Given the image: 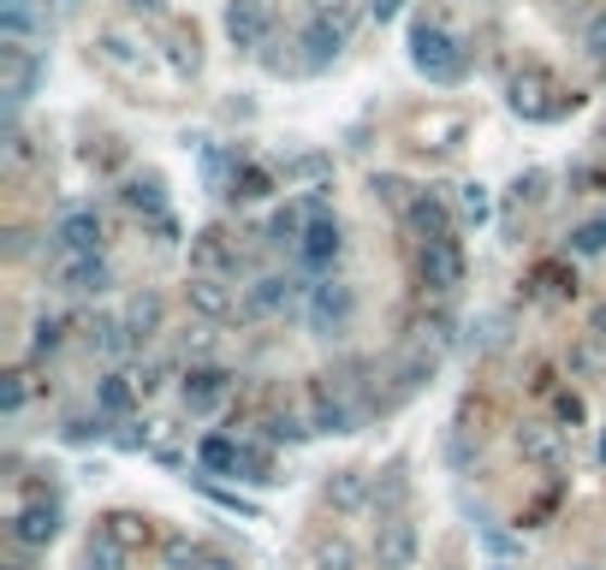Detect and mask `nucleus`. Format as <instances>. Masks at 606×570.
Wrapping results in <instances>:
<instances>
[{"label":"nucleus","instance_id":"nucleus-38","mask_svg":"<svg viewBox=\"0 0 606 570\" xmlns=\"http://www.w3.org/2000/svg\"><path fill=\"white\" fill-rule=\"evenodd\" d=\"M24 398H30V380H24L18 369H7V375H0V410L18 416V410H24Z\"/></svg>","mask_w":606,"mask_h":570},{"label":"nucleus","instance_id":"nucleus-58","mask_svg":"<svg viewBox=\"0 0 606 570\" xmlns=\"http://www.w3.org/2000/svg\"><path fill=\"white\" fill-rule=\"evenodd\" d=\"M488 570H512V565H488Z\"/></svg>","mask_w":606,"mask_h":570},{"label":"nucleus","instance_id":"nucleus-4","mask_svg":"<svg viewBox=\"0 0 606 570\" xmlns=\"http://www.w3.org/2000/svg\"><path fill=\"white\" fill-rule=\"evenodd\" d=\"M351 42V12H310V24L298 30V48H303V72H321L339 60V48Z\"/></svg>","mask_w":606,"mask_h":570},{"label":"nucleus","instance_id":"nucleus-29","mask_svg":"<svg viewBox=\"0 0 606 570\" xmlns=\"http://www.w3.org/2000/svg\"><path fill=\"white\" fill-rule=\"evenodd\" d=\"M161 559H167V570H209L214 553L197 547L191 535H167V541H161Z\"/></svg>","mask_w":606,"mask_h":570},{"label":"nucleus","instance_id":"nucleus-6","mask_svg":"<svg viewBox=\"0 0 606 570\" xmlns=\"http://www.w3.org/2000/svg\"><path fill=\"white\" fill-rule=\"evenodd\" d=\"M298 303H310V286L292 280V274H262L244 291V315H292Z\"/></svg>","mask_w":606,"mask_h":570},{"label":"nucleus","instance_id":"nucleus-40","mask_svg":"<svg viewBox=\"0 0 606 570\" xmlns=\"http://www.w3.org/2000/svg\"><path fill=\"white\" fill-rule=\"evenodd\" d=\"M238 476H244V481H274V464H268V452H262L256 440H244V458H238Z\"/></svg>","mask_w":606,"mask_h":570},{"label":"nucleus","instance_id":"nucleus-52","mask_svg":"<svg viewBox=\"0 0 606 570\" xmlns=\"http://www.w3.org/2000/svg\"><path fill=\"white\" fill-rule=\"evenodd\" d=\"M310 12H327V18H333V12H351V0H310Z\"/></svg>","mask_w":606,"mask_h":570},{"label":"nucleus","instance_id":"nucleus-54","mask_svg":"<svg viewBox=\"0 0 606 570\" xmlns=\"http://www.w3.org/2000/svg\"><path fill=\"white\" fill-rule=\"evenodd\" d=\"M209 570H244V565H238V559H220V553H214V559H209Z\"/></svg>","mask_w":606,"mask_h":570},{"label":"nucleus","instance_id":"nucleus-25","mask_svg":"<svg viewBox=\"0 0 606 570\" xmlns=\"http://www.w3.org/2000/svg\"><path fill=\"white\" fill-rule=\"evenodd\" d=\"M303 232H310V202H286L268 220V244H280V250H298Z\"/></svg>","mask_w":606,"mask_h":570},{"label":"nucleus","instance_id":"nucleus-14","mask_svg":"<svg viewBox=\"0 0 606 570\" xmlns=\"http://www.w3.org/2000/svg\"><path fill=\"white\" fill-rule=\"evenodd\" d=\"M226 36H232L238 48H262L274 36V7L268 0H232V7H226Z\"/></svg>","mask_w":606,"mask_h":570},{"label":"nucleus","instance_id":"nucleus-31","mask_svg":"<svg viewBox=\"0 0 606 570\" xmlns=\"http://www.w3.org/2000/svg\"><path fill=\"white\" fill-rule=\"evenodd\" d=\"M262 434L280 440V446H303V440H310L315 428H310V416H298V410H274L268 422H262Z\"/></svg>","mask_w":606,"mask_h":570},{"label":"nucleus","instance_id":"nucleus-45","mask_svg":"<svg viewBox=\"0 0 606 570\" xmlns=\"http://www.w3.org/2000/svg\"><path fill=\"white\" fill-rule=\"evenodd\" d=\"M553 410H559V422H583V398H577V392H559V398H553Z\"/></svg>","mask_w":606,"mask_h":570},{"label":"nucleus","instance_id":"nucleus-22","mask_svg":"<svg viewBox=\"0 0 606 570\" xmlns=\"http://www.w3.org/2000/svg\"><path fill=\"white\" fill-rule=\"evenodd\" d=\"M137 398H143V392H137L131 375H101V380H96V410H101V416H131Z\"/></svg>","mask_w":606,"mask_h":570},{"label":"nucleus","instance_id":"nucleus-46","mask_svg":"<svg viewBox=\"0 0 606 570\" xmlns=\"http://www.w3.org/2000/svg\"><path fill=\"white\" fill-rule=\"evenodd\" d=\"M131 380H137V392H155L161 380H167V363H143V369H137Z\"/></svg>","mask_w":606,"mask_h":570},{"label":"nucleus","instance_id":"nucleus-11","mask_svg":"<svg viewBox=\"0 0 606 570\" xmlns=\"http://www.w3.org/2000/svg\"><path fill=\"white\" fill-rule=\"evenodd\" d=\"M375 565L381 570H411L416 565V523L411 517H381V529H375Z\"/></svg>","mask_w":606,"mask_h":570},{"label":"nucleus","instance_id":"nucleus-3","mask_svg":"<svg viewBox=\"0 0 606 570\" xmlns=\"http://www.w3.org/2000/svg\"><path fill=\"white\" fill-rule=\"evenodd\" d=\"M565 107H577V96H565L541 66H523L512 78V113H523V119H559Z\"/></svg>","mask_w":606,"mask_h":570},{"label":"nucleus","instance_id":"nucleus-56","mask_svg":"<svg viewBox=\"0 0 606 570\" xmlns=\"http://www.w3.org/2000/svg\"><path fill=\"white\" fill-rule=\"evenodd\" d=\"M131 7H137V12H161V0H131Z\"/></svg>","mask_w":606,"mask_h":570},{"label":"nucleus","instance_id":"nucleus-24","mask_svg":"<svg viewBox=\"0 0 606 570\" xmlns=\"http://www.w3.org/2000/svg\"><path fill=\"white\" fill-rule=\"evenodd\" d=\"M434 369H440V345H416V351H404V363L393 369V380H399V392H416L422 380H434Z\"/></svg>","mask_w":606,"mask_h":570},{"label":"nucleus","instance_id":"nucleus-12","mask_svg":"<svg viewBox=\"0 0 606 570\" xmlns=\"http://www.w3.org/2000/svg\"><path fill=\"white\" fill-rule=\"evenodd\" d=\"M54 286L72 291V297H90V291L113 286V268L101 256H54Z\"/></svg>","mask_w":606,"mask_h":570},{"label":"nucleus","instance_id":"nucleus-37","mask_svg":"<svg viewBox=\"0 0 606 570\" xmlns=\"http://www.w3.org/2000/svg\"><path fill=\"white\" fill-rule=\"evenodd\" d=\"M268 190H274V173L268 167H244V173H238V185H232V197L238 202H256V197H268Z\"/></svg>","mask_w":606,"mask_h":570},{"label":"nucleus","instance_id":"nucleus-59","mask_svg":"<svg viewBox=\"0 0 606 570\" xmlns=\"http://www.w3.org/2000/svg\"><path fill=\"white\" fill-rule=\"evenodd\" d=\"M84 570H101V565H84Z\"/></svg>","mask_w":606,"mask_h":570},{"label":"nucleus","instance_id":"nucleus-39","mask_svg":"<svg viewBox=\"0 0 606 570\" xmlns=\"http://www.w3.org/2000/svg\"><path fill=\"white\" fill-rule=\"evenodd\" d=\"M458 208H464V220H470V226H482L488 220V185H458Z\"/></svg>","mask_w":606,"mask_h":570},{"label":"nucleus","instance_id":"nucleus-5","mask_svg":"<svg viewBox=\"0 0 606 570\" xmlns=\"http://www.w3.org/2000/svg\"><path fill=\"white\" fill-rule=\"evenodd\" d=\"M416 274H422V286L434 291V297H452V291L464 286V250H458V238L416 250Z\"/></svg>","mask_w":606,"mask_h":570},{"label":"nucleus","instance_id":"nucleus-57","mask_svg":"<svg viewBox=\"0 0 606 570\" xmlns=\"http://www.w3.org/2000/svg\"><path fill=\"white\" fill-rule=\"evenodd\" d=\"M601 464H606V434H601Z\"/></svg>","mask_w":606,"mask_h":570},{"label":"nucleus","instance_id":"nucleus-50","mask_svg":"<svg viewBox=\"0 0 606 570\" xmlns=\"http://www.w3.org/2000/svg\"><path fill=\"white\" fill-rule=\"evenodd\" d=\"M369 12H375V18H381V24H393L399 12H404V0H369Z\"/></svg>","mask_w":606,"mask_h":570},{"label":"nucleus","instance_id":"nucleus-7","mask_svg":"<svg viewBox=\"0 0 606 570\" xmlns=\"http://www.w3.org/2000/svg\"><path fill=\"white\" fill-rule=\"evenodd\" d=\"M36 78H42V60H36L30 48H18V42L0 48V96H7V113H18L24 101H30Z\"/></svg>","mask_w":606,"mask_h":570},{"label":"nucleus","instance_id":"nucleus-8","mask_svg":"<svg viewBox=\"0 0 606 570\" xmlns=\"http://www.w3.org/2000/svg\"><path fill=\"white\" fill-rule=\"evenodd\" d=\"M191 274H202V280H232L238 274V244L220 226H202L191 238Z\"/></svg>","mask_w":606,"mask_h":570},{"label":"nucleus","instance_id":"nucleus-30","mask_svg":"<svg viewBox=\"0 0 606 570\" xmlns=\"http://www.w3.org/2000/svg\"><path fill=\"white\" fill-rule=\"evenodd\" d=\"M125 202H131L137 214H149V220H167V197H161V179H155V173H143V179L125 185Z\"/></svg>","mask_w":606,"mask_h":570},{"label":"nucleus","instance_id":"nucleus-53","mask_svg":"<svg viewBox=\"0 0 606 570\" xmlns=\"http://www.w3.org/2000/svg\"><path fill=\"white\" fill-rule=\"evenodd\" d=\"M488 547H494V553H517V541L500 535V529H488Z\"/></svg>","mask_w":606,"mask_h":570},{"label":"nucleus","instance_id":"nucleus-34","mask_svg":"<svg viewBox=\"0 0 606 570\" xmlns=\"http://www.w3.org/2000/svg\"><path fill=\"white\" fill-rule=\"evenodd\" d=\"M529 286L553 291V297H571V291H577V274L565 268V262H541V268H535V280H529Z\"/></svg>","mask_w":606,"mask_h":570},{"label":"nucleus","instance_id":"nucleus-41","mask_svg":"<svg viewBox=\"0 0 606 570\" xmlns=\"http://www.w3.org/2000/svg\"><path fill=\"white\" fill-rule=\"evenodd\" d=\"M60 339H66V327H60L54 315H42V321L30 327V351H36V357H48V351H60Z\"/></svg>","mask_w":606,"mask_h":570},{"label":"nucleus","instance_id":"nucleus-10","mask_svg":"<svg viewBox=\"0 0 606 570\" xmlns=\"http://www.w3.org/2000/svg\"><path fill=\"white\" fill-rule=\"evenodd\" d=\"M226 392H232V369H220V363H191V375H185V410L209 416L226 404Z\"/></svg>","mask_w":606,"mask_h":570},{"label":"nucleus","instance_id":"nucleus-35","mask_svg":"<svg viewBox=\"0 0 606 570\" xmlns=\"http://www.w3.org/2000/svg\"><path fill=\"white\" fill-rule=\"evenodd\" d=\"M315 570H357V547L351 541H321L315 547Z\"/></svg>","mask_w":606,"mask_h":570},{"label":"nucleus","instance_id":"nucleus-36","mask_svg":"<svg viewBox=\"0 0 606 570\" xmlns=\"http://www.w3.org/2000/svg\"><path fill=\"white\" fill-rule=\"evenodd\" d=\"M60 434H66L72 440V446H90V440H101V434H108V416H66V428H60Z\"/></svg>","mask_w":606,"mask_h":570},{"label":"nucleus","instance_id":"nucleus-21","mask_svg":"<svg viewBox=\"0 0 606 570\" xmlns=\"http://www.w3.org/2000/svg\"><path fill=\"white\" fill-rule=\"evenodd\" d=\"M161 315H167V309H161V297H155V291H137V297L125 303V315H119V321H125V333H131V345H149V339L161 333Z\"/></svg>","mask_w":606,"mask_h":570},{"label":"nucleus","instance_id":"nucleus-20","mask_svg":"<svg viewBox=\"0 0 606 570\" xmlns=\"http://www.w3.org/2000/svg\"><path fill=\"white\" fill-rule=\"evenodd\" d=\"M185 303H191L202 321H226V315L238 309L232 286H226V280H202V274H191V286H185Z\"/></svg>","mask_w":606,"mask_h":570},{"label":"nucleus","instance_id":"nucleus-44","mask_svg":"<svg viewBox=\"0 0 606 570\" xmlns=\"http://www.w3.org/2000/svg\"><path fill=\"white\" fill-rule=\"evenodd\" d=\"M197 36H179V42H173V66H179V72H197Z\"/></svg>","mask_w":606,"mask_h":570},{"label":"nucleus","instance_id":"nucleus-55","mask_svg":"<svg viewBox=\"0 0 606 570\" xmlns=\"http://www.w3.org/2000/svg\"><path fill=\"white\" fill-rule=\"evenodd\" d=\"M595 339H606V303L595 309Z\"/></svg>","mask_w":606,"mask_h":570},{"label":"nucleus","instance_id":"nucleus-2","mask_svg":"<svg viewBox=\"0 0 606 570\" xmlns=\"http://www.w3.org/2000/svg\"><path fill=\"white\" fill-rule=\"evenodd\" d=\"M303 315H310V333L339 339L351 327V315H357V291H351L345 280H315L310 286V303H303Z\"/></svg>","mask_w":606,"mask_h":570},{"label":"nucleus","instance_id":"nucleus-51","mask_svg":"<svg viewBox=\"0 0 606 570\" xmlns=\"http://www.w3.org/2000/svg\"><path fill=\"white\" fill-rule=\"evenodd\" d=\"M119 446H125V452H137V446H149V428H125V434H119Z\"/></svg>","mask_w":606,"mask_h":570},{"label":"nucleus","instance_id":"nucleus-13","mask_svg":"<svg viewBox=\"0 0 606 570\" xmlns=\"http://www.w3.org/2000/svg\"><path fill=\"white\" fill-rule=\"evenodd\" d=\"M339 250H345L339 220H333V214H310V232H303V244H298V262L321 274V268H333V262H339Z\"/></svg>","mask_w":606,"mask_h":570},{"label":"nucleus","instance_id":"nucleus-47","mask_svg":"<svg viewBox=\"0 0 606 570\" xmlns=\"http://www.w3.org/2000/svg\"><path fill=\"white\" fill-rule=\"evenodd\" d=\"M209 499H214V505H226V511H244V517H256V505H250V499H238V493H226V487H209Z\"/></svg>","mask_w":606,"mask_h":570},{"label":"nucleus","instance_id":"nucleus-1","mask_svg":"<svg viewBox=\"0 0 606 570\" xmlns=\"http://www.w3.org/2000/svg\"><path fill=\"white\" fill-rule=\"evenodd\" d=\"M411 66L422 72L428 84H458L470 60H464V48L452 42L440 24H416V30H411Z\"/></svg>","mask_w":606,"mask_h":570},{"label":"nucleus","instance_id":"nucleus-9","mask_svg":"<svg viewBox=\"0 0 606 570\" xmlns=\"http://www.w3.org/2000/svg\"><path fill=\"white\" fill-rule=\"evenodd\" d=\"M48 238H54V256H101V214L72 208V214H60V226Z\"/></svg>","mask_w":606,"mask_h":570},{"label":"nucleus","instance_id":"nucleus-42","mask_svg":"<svg viewBox=\"0 0 606 570\" xmlns=\"http://www.w3.org/2000/svg\"><path fill=\"white\" fill-rule=\"evenodd\" d=\"M327 173H333V161L327 155H298V161H286V179H327Z\"/></svg>","mask_w":606,"mask_h":570},{"label":"nucleus","instance_id":"nucleus-15","mask_svg":"<svg viewBox=\"0 0 606 570\" xmlns=\"http://www.w3.org/2000/svg\"><path fill=\"white\" fill-rule=\"evenodd\" d=\"M404 226H411L422 244H446V238H452V208H446V197H434V190H416V202L404 208Z\"/></svg>","mask_w":606,"mask_h":570},{"label":"nucleus","instance_id":"nucleus-26","mask_svg":"<svg viewBox=\"0 0 606 570\" xmlns=\"http://www.w3.org/2000/svg\"><path fill=\"white\" fill-rule=\"evenodd\" d=\"M375 493H369V476L363 470H339L333 481H327V505L333 511H357V505H369Z\"/></svg>","mask_w":606,"mask_h":570},{"label":"nucleus","instance_id":"nucleus-17","mask_svg":"<svg viewBox=\"0 0 606 570\" xmlns=\"http://www.w3.org/2000/svg\"><path fill=\"white\" fill-rule=\"evenodd\" d=\"M54 535H60V505L54 499L18 505V517H12V541H18V547H48Z\"/></svg>","mask_w":606,"mask_h":570},{"label":"nucleus","instance_id":"nucleus-18","mask_svg":"<svg viewBox=\"0 0 606 570\" xmlns=\"http://www.w3.org/2000/svg\"><path fill=\"white\" fill-rule=\"evenodd\" d=\"M517 452H523L529 464H541V470H559V464H565V428L523 422V428H517Z\"/></svg>","mask_w":606,"mask_h":570},{"label":"nucleus","instance_id":"nucleus-48","mask_svg":"<svg viewBox=\"0 0 606 570\" xmlns=\"http://www.w3.org/2000/svg\"><path fill=\"white\" fill-rule=\"evenodd\" d=\"M541 185H547V173H523L517 179V202H541Z\"/></svg>","mask_w":606,"mask_h":570},{"label":"nucleus","instance_id":"nucleus-32","mask_svg":"<svg viewBox=\"0 0 606 570\" xmlns=\"http://www.w3.org/2000/svg\"><path fill=\"white\" fill-rule=\"evenodd\" d=\"M202 173H209V190H226V185H238V173H244V167H238L232 149L209 143V149H202Z\"/></svg>","mask_w":606,"mask_h":570},{"label":"nucleus","instance_id":"nucleus-49","mask_svg":"<svg viewBox=\"0 0 606 570\" xmlns=\"http://www.w3.org/2000/svg\"><path fill=\"white\" fill-rule=\"evenodd\" d=\"M589 54H595V60L606 54V12H601L595 24H589Z\"/></svg>","mask_w":606,"mask_h":570},{"label":"nucleus","instance_id":"nucleus-23","mask_svg":"<svg viewBox=\"0 0 606 570\" xmlns=\"http://www.w3.org/2000/svg\"><path fill=\"white\" fill-rule=\"evenodd\" d=\"M238 458H244V440H232V434H209L197 446V464L209 476H238Z\"/></svg>","mask_w":606,"mask_h":570},{"label":"nucleus","instance_id":"nucleus-33","mask_svg":"<svg viewBox=\"0 0 606 570\" xmlns=\"http://www.w3.org/2000/svg\"><path fill=\"white\" fill-rule=\"evenodd\" d=\"M571 256H606V208L571 232Z\"/></svg>","mask_w":606,"mask_h":570},{"label":"nucleus","instance_id":"nucleus-28","mask_svg":"<svg viewBox=\"0 0 606 570\" xmlns=\"http://www.w3.org/2000/svg\"><path fill=\"white\" fill-rule=\"evenodd\" d=\"M0 36H7V42H30L36 36V7L30 0H0Z\"/></svg>","mask_w":606,"mask_h":570},{"label":"nucleus","instance_id":"nucleus-16","mask_svg":"<svg viewBox=\"0 0 606 570\" xmlns=\"http://www.w3.org/2000/svg\"><path fill=\"white\" fill-rule=\"evenodd\" d=\"M351 422H357V410L327 387V375L310 380V428L315 434H351Z\"/></svg>","mask_w":606,"mask_h":570},{"label":"nucleus","instance_id":"nucleus-27","mask_svg":"<svg viewBox=\"0 0 606 570\" xmlns=\"http://www.w3.org/2000/svg\"><path fill=\"white\" fill-rule=\"evenodd\" d=\"M90 345L101 351V357H125V351H137L119 315H96V321H90Z\"/></svg>","mask_w":606,"mask_h":570},{"label":"nucleus","instance_id":"nucleus-19","mask_svg":"<svg viewBox=\"0 0 606 570\" xmlns=\"http://www.w3.org/2000/svg\"><path fill=\"white\" fill-rule=\"evenodd\" d=\"M96 535L108 541V547H119L125 559H131V553H143L149 547V535H155V529H149V517L143 511H108L96 523Z\"/></svg>","mask_w":606,"mask_h":570},{"label":"nucleus","instance_id":"nucleus-43","mask_svg":"<svg viewBox=\"0 0 606 570\" xmlns=\"http://www.w3.org/2000/svg\"><path fill=\"white\" fill-rule=\"evenodd\" d=\"M375 197L381 202H393V208H411V190H404V179H393V173H375Z\"/></svg>","mask_w":606,"mask_h":570}]
</instances>
